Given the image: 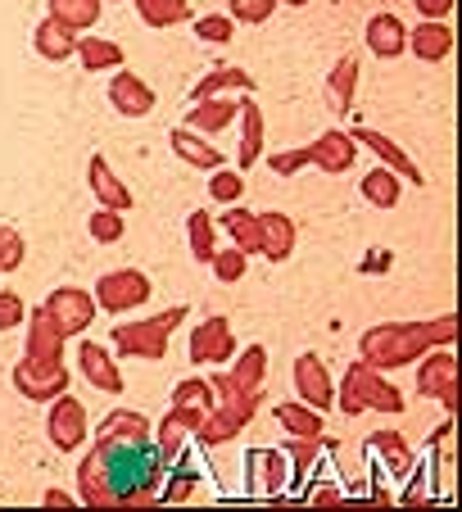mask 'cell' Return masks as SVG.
<instances>
[{"label":"cell","instance_id":"6da1fadb","mask_svg":"<svg viewBox=\"0 0 462 512\" xmlns=\"http://www.w3.org/2000/svg\"><path fill=\"white\" fill-rule=\"evenodd\" d=\"M100 472L109 485V508H141V503L159 499V485H164V458L154 449V440H109L96 445Z\"/></svg>","mask_w":462,"mask_h":512},{"label":"cell","instance_id":"7a4b0ae2","mask_svg":"<svg viewBox=\"0 0 462 512\" xmlns=\"http://www.w3.org/2000/svg\"><path fill=\"white\" fill-rule=\"evenodd\" d=\"M458 340V313H444L435 322H381V327H367L358 340V358L372 363L376 372H395L408 368L426 349L435 345H453Z\"/></svg>","mask_w":462,"mask_h":512},{"label":"cell","instance_id":"3957f363","mask_svg":"<svg viewBox=\"0 0 462 512\" xmlns=\"http://www.w3.org/2000/svg\"><path fill=\"white\" fill-rule=\"evenodd\" d=\"M336 408L345 417H363V413H404L408 399L399 386H390V381L381 377V372L372 368V363H349L345 381L336 386Z\"/></svg>","mask_w":462,"mask_h":512},{"label":"cell","instance_id":"277c9868","mask_svg":"<svg viewBox=\"0 0 462 512\" xmlns=\"http://www.w3.org/2000/svg\"><path fill=\"white\" fill-rule=\"evenodd\" d=\"M186 318H191V304H173V309L154 313V318H145V322H123V327H114L118 358H123V363H159V358L168 354L173 331L182 327Z\"/></svg>","mask_w":462,"mask_h":512},{"label":"cell","instance_id":"5b68a950","mask_svg":"<svg viewBox=\"0 0 462 512\" xmlns=\"http://www.w3.org/2000/svg\"><path fill=\"white\" fill-rule=\"evenodd\" d=\"M417 395L422 399H440L444 413H458V395H462V377H458V358L449 345H435L417 358Z\"/></svg>","mask_w":462,"mask_h":512},{"label":"cell","instance_id":"8992f818","mask_svg":"<svg viewBox=\"0 0 462 512\" xmlns=\"http://www.w3.org/2000/svg\"><path fill=\"white\" fill-rule=\"evenodd\" d=\"M96 309L100 313H109V318H123V313H136V309H145L150 304V295H154V286H150V277H145L141 268H114V272H105V277L96 281Z\"/></svg>","mask_w":462,"mask_h":512},{"label":"cell","instance_id":"52a82bcc","mask_svg":"<svg viewBox=\"0 0 462 512\" xmlns=\"http://www.w3.org/2000/svg\"><path fill=\"white\" fill-rule=\"evenodd\" d=\"M245 481H250L254 499L290 503V458L281 449H250L245 454Z\"/></svg>","mask_w":462,"mask_h":512},{"label":"cell","instance_id":"ba28073f","mask_svg":"<svg viewBox=\"0 0 462 512\" xmlns=\"http://www.w3.org/2000/svg\"><path fill=\"white\" fill-rule=\"evenodd\" d=\"M46 435H50V445H55L59 454H73V449L87 445L91 440V417H87V408H82V399H73L68 390L50 399Z\"/></svg>","mask_w":462,"mask_h":512},{"label":"cell","instance_id":"9c48e42d","mask_svg":"<svg viewBox=\"0 0 462 512\" xmlns=\"http://www.w3.org/2000/svg\"><path fill=\"white\" fill-rule=\"evenodd\" d=\"M195 368H227L231 354H236V336H231V322L222 313L204 318L200 327H191V345H186Z\"/></svg>","mask_w":462,"mask_h":512},{"label":"cell","instance_id":"30bf717a","mask_svg":"<svg viewBox=\"0 0 462 512\" xmlns=\"http://www.w3.org/2000/svg\"><path fill=\"white\" fill-rule=\"evenodd\" d=\"M14 390H19L23 399H37V404H50L55 395H64L68 390V368L64 363H41V358H19L10 372Z\"/></svg>","mask_w":462,"mask_h":512},{"label":"cell","instance_id":"8fae6325","mask_svg":"<svg viewBox=\"0 0 462 512\" xmlns=\"http://www.w3.org/2000/svg\"><path fill=\"white\" fill-rule=\"evenodd\" d=\"M363 454H367V472H372V476H395V481H404V476L417 467L413 445H408L399 431H376V435H367Z\"/></svg>","mask_w":462,"mask_h":512},{"label":"cell","instance_id":"7c38bea8","mask_svg":"<svg viewBox=\"0 0 462 512\" xmlns=\"http://www.w3.org/2000/svg\"><path fill=\"white\" fill-rule=\"evenodd\" d=\"M46 313L59 322L64 336H87V327L96 322V295L82 286H55L46 295Z\"/></svg>","mask_w":462,"mask_h":512},{"label":"cell","instance_id":"4fadbf2b","mask_svg":"<svg viewBox=\"0 0 462 512\" xmlns=\"http://www.w3.org/2000/svg\"><path fill=\"white\" fill-rule=\"evenodd\" d=\"M290 381H295V399L308 408H318V413H327L331 404H336V381H331L327 363H322L318 354H299L295 368H290Z\"/></svg>","mask_w":462,"mask_h":512},{"label":"cell","instance_id":"5bb4252c","mask_svg":"<svg viewBox=\"0 0 462 512\" xmlns=\"http://www.w3.org/2000/svg\"><path fill=\"white\" fill-rule=\"evenodd\" d=\"M64 331L59 322L46 313V304L28 309L23 318V358H41V363H64Z\"/></svg>","mask_w":462,"mask_h":512},{"label":"cell","instance_id":"9a60e30c","mask_svg":"<svg viewBox=\"0 0 462 512\" xmlns=\"http://www.w3.org/2000/svg\"><path fill=\"white\" fill-rule=\"evenodd\" d=\"M349 136H354L358 145H367V150H372V155H376V164H381V168H390V173H399V177H404V186H408V182H413V186H422V182H426V177H422V168H417L413 159L404 155V145H399V141H390V136H385V132H376V127H363V123H358Z\"/></svg>","mask_w":462,"mask_h":512},{"label":"cell","instance_id":"2e32d148","mask_svg":"<svg viewBox=\"0 0 462 512\" xmlns=\"http://www.w3.org/2000/svg\"><path fill=\"white\" fill-rule=\"evenodd\" d=\"M236 123H241V145H236V168L241 173H250L254 164H263V155H268V132H263V109L254 96H241V114H236Z\"/></svg>","mask_w":462,"mask_h":512},{"label":"cell","instance_id":"e0dca14e","mask_svg":"<svg viewBox=\"0 0 462 512\" xmlns=\"http://www.w3.org/2000/svg\"><path fill=\"white\" fill-rule=\"evenodd\" d=\"M109 105H114V114H123V118H150L159 100H154V91L145 78L118 68L114 78H109Z\"/></svg>","mask_w":462,"mask_h":512},{"label":"cell","instance_id":"ac0fdd59","mask_svg":"<svg viewBox=\"0 0 462 512\" xmlns=\"http://www.w3.org/2000/svg\"><path fill=\"white\" fill-rule=\"evenodd\" d=\"M308 155H313V168H318V173L340 177V173H349V168H354V159H358V141H354L349 132H340V127H327V132H322L318 141L308 145Z\"/></svg>","mask_w":462,"mask_h":512},{"label":"cell","instance_id":"d6986e66","mask_svg":"<svg viewBox=\"0 0 462 512\" xmlns=\"http://www.w3.org/2000/svg\"><path fill=\"white\" fill-rule=\"evenodd\" d=\"M87 186L91 195H96L100 209H118V213H132V186H123V177L109 168L105 155H91L87 159Z\"/></svg>","mask_w":462,"mask_h":512},{"label":"cell","instance_id":"ffe728a7","mask_svg":"<svg viewBox=\"0 0 462 512\" xmlns=\"http://www.w3.org/2000/svg\"><path fill=\"white\" fill-rule=\"evenodd\" d=\"M77 363H82V377H87L100 395H123V372H118L114 354H109L105 345H96V340L82 336V345H77Z\"/></svg>","mask_w":462,"mask_h":512},{"label":"cell","instance_id":"44dd1931","mask_svg":"<svg viewBox=\"0 0 462 512\" xmlns=\"http://www.w3.org/2000/svg\"><path fill=\"white\" fill-rule=\"evenodd\" d=\"M363 41H367V50H372L376 59L408 55V28H404V19H399V14H390V10H381V14H372V19H367Z\"/></svg>","mask_w":462,"mask_h":512},{"label":"cell","instance_id":"7402d4cb","mask_svg":"<svg viewBox=\"0 0 462 512\" xmlns=\"http://www.w3.org/2000/svg\"><path fill=\"white\" fill-rule=\"evenodd\" d=\"M236 114H241V96H209V100H191V109H186V123L191 132L200 136H218L222 127L236 123Z\"/></svg>","mask_w":462,"mask_h":512},{"label":"cell","instance_id":"603a6c76","mask_svg":"<svg viewBox=\"0 0 462 512\" xmlns=\"http://www.w3.org/2000/svg\"><path fill=\"white\" fill-rule=\"evenodd\" d=\"M168 150H173V155L182 159V164L200 168V173H213V168L227 164V155H222L218 145H213L209 136L191 132V127H173V132H168Z\"/></svg>","mask_w":462,"mask_h":512},{"label":"cell","instance_id":"cb8c5ba5","mask_svg":"<svg viewBox=\"0 0 462 512\" xmlns=\"http://www.w3.org/2000/svg\"><path fill=\"white\" fill-rule=\"evenodd\" d=\"M408 55H417L422 64H444L453 55V28L449 19H422L408 32Z\"/></svg>","mask_w":462,"mask_h":512},{"label":"cell","instance_id":"d4e9b609","mask_svg":"<svg viewBox=\"0 0 462 512\" xmlns=\"http://www.w3.org/2000/svg\"><path fill=\"white\" fill-rule=\"evenodd\" d=\"M295 223H290L286 213H259V254L268 263H286L295 254Z\"/></svg>","mask_w":462,"mask_h":512},{"label":"cell","instance_id":"484cf974","mask_svg":"<svg viewBox=\"0 0 462 512\" xmlns=\"http://www.w3.org/2000/svg\"><path fill=\"white\" fill-rule=\"evenodd\" d=\"M77 37H82V32L64 28L59 19H50V14H46V19L32 28V50H37L46 64H64V59L77 55Z\"/></svg>","mask_w":462,"mask_h":512},{"label":"cell","instance_id":"4316f807","mask_svg":"<svg viewBox=\"0 0 462 512\" xmlns=\"http://www.w3.org/2000/svg\"><path fill=\"white\" fill-rule=\"evenodd\" d=\"M254 87H259V82H254L245 68L222 64V68H213V73H204V78L195 82V87H191V100H209V96H254Z\"/></svg>","mask_w":462,"mask_h":512},{"label":"cell","instance_id":"83f0119b","mask_svg":"<svg viewBox=\"0 0 462 512\" xmlns=\"http://www.w3.org/2000/svg\"><path fill=\"white\" fill-rule=\"evenodd\" d=\"M227 377H231V386L245 390V395H263V381H268V349L245 345L241 354H231Z\"/></svg>","mask_w":462,"mask_h":512},{"label":"cell","instance_id":"f1b7e54d","mask_svg":"<svg viewBox=\"0 0 462 512\" xmlns=\"http://www.w3.org/2000/svg\"><path fill=\"white\" fill-rule=\"evenodd\" d=\"M358 96V59L354 55H340L327 73V105L331 114H349Z\"/></svg>","mask_w":462,"mask_h":512},{"label":"cell","instance_id":"f546056e","mask_svg":"<svg viewBox=\"0 0 462 512\" xmlns=\"http://www.w3.org/2000/svg\"><path fill=\"white\" fill-rule=\"evenodd\" d=\"M77 59L87 73H118L127 64V50L109 37H77Z\"/></svg>","mask_w":462,"mask_h":512},{"label":"cell","instance_id":"4dcf8cb0","mask_svg":"<svg viewBox=\"0 0 462 512\" xmlns=\"http://www.w3.org/2000/svg\"><path fill=\"white\" fill-rule=\"evenodd\" d=\"M358 195H363L372 209H399V200H404V177L376 164L372 173L358 182Z\"/></svg>","mask_w":462,"mask_h":512},{"label":"cell","instance_id":"1f68e13d","mask_svg":"<svg viewBox=\"0 0 462 512\" xmlns=\"http://www.w3.org/2000/svg\"><path fill=\"white\" fill-rule=\"evenodd\" d=\"M277 426L286 435H299V440H322V435H327L322 413H318V408H308V404H299V399L277 404Z\"/></svg>","mask_w":462,"mask_h":512},{"label":"cell","instance_id":"d6a6232c","mask_svg":"<svg viewBox=\"0 0 462 512\" xmlns=\"http://www.w3.org/2000/svg\"><path fill=\"white\" fill-rule=\"evenodd\" d=\"M218 227L231 236V245L241 254H259V213H250L245 204H227V213L218 218Z\"/></svg>","mask_w":462,"mask_h":512},{"label":"cell","instance_id":"836d02e7","mask_svg":"<svg viewBox=\"0 0 462 512\" xmlns=\"http://www.w3.org/2000/svg\"><path fill=\"white\" fill-rule=\"evenodd\" d=\"M154 426L145 413H132V408H114L105 422L96 426V445H109V440H145Z\"/></svg>","mask_w":462,"mask_h":512},{"label":"cell","instance_id":"e575fe53","mask_svg":"<svg viewBox=\"0 0 462 512\" xmlns=\"http://www.w3.org/2000/svg\"><path fill=\"white\" fill-rule=\"evenodd\" d=\"M136 14H141L145 28H177V23H191L195 10H191V0H132Z\"/></svg>","mask_w":462,"mask_h":512},{"label":"cell","instance_id":"d590c367","mask_svg":"<svg viewBox=\"0 0 462 512\" xmlns=\"http://www.w3.org/2000/svg\"><path fill=\"white\" fill-rule=\"evenodd\" d=\"M105 14V0H50V19H59L73 32H91Z\"/></svg>","mask_w":462,"mask_h":512},{"label":"cell","instance_id":"8d00e7d4","mask_svg":"<svg viewBox=\"0 0 462 512\" xmlns=\"http://www.w3.org/2000/svg\"><path fill=\"white\" fill-rule=\"evenodd\" d=\"M186 245H191V259L195 263H209L213 250H218V218L204 209H195L186 218Z\"/></svg>","mask_w":462,"mask_h":512},{"label":"cell","instance_id":"74e56055","mask_svg":"<svg viewBox=\"0 0 462 512\" xmlns=\"http://www.w3.org/2000/svg\"><path fill=\"white\" fill-rule=\"evenodd\" d=\"M77 499L87 503V508H109V485H105V472H100L96 449L77 467Z\"/></svg>","mask_w":462,"mask_h":512},{"label":"cell","instance_id":"f35d334b","mask_svg":"<svg viewBox=\"0 0 462 512\" xmlns=\"http://www.w3.org/2000/svg\"><path fill=\"white\" fill-rule=\"evenodd\" d=\"M204 485V472H195V467H177V472H164V485H159V499L164 503H186L195 499V490Z\"/></svg>","mask_w":462,"mask_h":512},{"label":"cell","instance_id":"ab89813d","mask_svg":"<svg viewBox=\"0 0 462 512\" xmlns=\"http://www.w3.org/2000/svg\"><path fill=\"white\" fill-rule=\"evenodd\" d=\"M209 195L218 204H241L245 200V173H241V168H231V164L213 168V173H209Z\"/></svg>","mask_w":462,"mask_h":512},{"label":"cell","instance_id":"60d3db41","mask_svg":"<svg viewBox=\"0 0 462 512\" xmlns=\"http://www.w3.org/2000/svg\"><path fill=\"white\" fill-rule=\"evenodd\" d=\"M209 272L222 281V286H236V281H241L245 272H250V254H241L236 245H227V250H213Z\"/></svg>","mask_w":462,"mask_h":512},{"label":"cell","instance_id":"b9f144b4","mask_svg":"<svg viewBox=\"0 0 462 512\" xmlns=\"http://www.w3.org/2000/svg\"><path fill=\"white\" fill-rule=\"evenodd\" d=\"M191 32L200 41H209V46H227V41L236 37V19H231V14H195Z\"/></svg>","mask_w":462,"mask_h":512},{"label":"cell","instance_id":"7bdbcfd3","mask_svg":"<svg viewBox=\"0 0 462 512\" xmlns=\"http://www.w3.org/2000/svg\"><path fill=\"white\" fill-rule=\"evenodd\" d=\"M87 232H91V241H96V245H118V241H123V232H127V218L118 209H100V204H96Z\"/></svg>","mask_w":462,"mask_h":512},{"label":"cell","instance_id":"ee69618b","mask_svg":"<svg viewBox=\"0 0 462 512\" xmlns=\"http://www.w3.org/2000/svg\"><path fill=\"white\" fill-rule=\"evenodd\" d=\"M227 14L241 23V28H259V23H268L272 14H277V0H231Z\"/></svg>","mask_w":462,"mask_h":512},{"label":"cell","instance_id":"f6af8a7d","mask_svg":"<svg viewBox=\"0 0 462 512\" xmlns=\"http://www.w3.org/2000/svg\"><path fill=\"white\" fill-rule=\"evenodd\" d=\"M173 404L182 408H209L213 404V381L209 377H186L173 386Z\"/></svg>","mask_w":462,"mask_h":512},{"label":"cell","instance_id":"bcb514c9","mask_svg":"<svg viewBox=\"0 0 462 512\" xmlns=\"http://www.w3.org/2000/svg\"><path fill=\"white\" fill-rule=\"evenodd\" d=\"M23 259H28V241H23V232H14V227L0 223V272L23 268Z\"/></svg>","mask_w":462,"mask_h":512},{"label":"cell","instance_id":"7dc6e473","mask_svg":"<svg viewBox=\"0 0 462 512\" xmlns=\"http://www.w3.org/2000/svg\"><path fill=\"white\" fill-rule=\"evenodd\" d=\"M268 159V168L277 177H295L299 168H313V155H308V145H299V150H272V155H263Z\"/></svg>","mask_w":462,"mask_h":512},{"label":"cell","instance_id":"c3c4849f","mask_svg":"<svg viewBox=\"0 0 462 512\" xmlns=\"http://www.w3.org/2000/svg\"><path fill=\"white\" fill-rule=\"evenodd\" d=\"M23 318H28V304L19 290H0V331L23 327Z\"/></svg>","mask_w":462,"mask_h":512},{"label":"cell","instance_id":"681fc988","mask_svg":"<svg viewBox=\"0 0 462 512\" xmlns=\"http://www.w3.org/2000/svg\"><path fill=\"white\" fill-rule=\"evenodd\" d=\"M453 5H458V0H413V10L422 14V19H449Z\"/></svg>","mask_w":462,"mask_h":512},{"label":"cell","instance_id":"f907efd6","mask_svg":"<svg viewBox=\"0 0 462 512\" xmlns=\"http://www.w3.org/2000/svg\"><path fill=\"white\" fill-rule=\"evenodd\" d=\"M41 503H46V508H73V494H64V490H46L41 494Z\"/></svg>","mask_w":462,"mask_h":512},{"label":"cell","instance_id":"816d5d0a","mask_svg":"<svg viewBox=\"0 0 462 512\" xmlns=\"http://www.w3.org/2000/svg\"><path fill=\"white\" fill-rule=\"evenodd\" d=\"M277 5H290V10H304V5H313V0H277Z\"/></svg>","mask_w":462,"mask_h":512}]
</instances>
